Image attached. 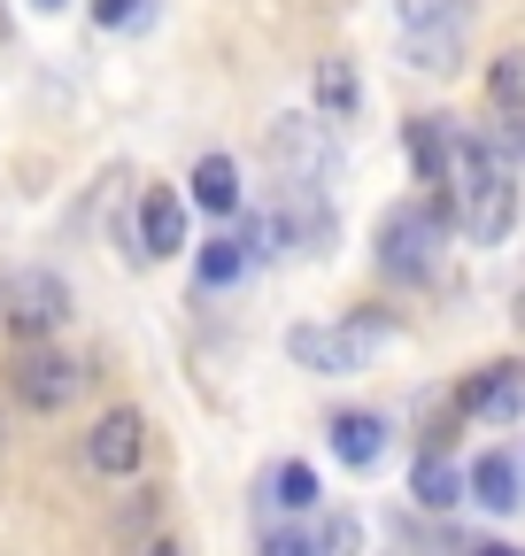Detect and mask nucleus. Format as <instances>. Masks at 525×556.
Returning <instances> with one entry per match:
<instances>
[{
	"instance_id": "nucleus-1",
	"label": "nucleus",
	"mask_w": 525,
	"mask_h": 556,
	"mask_svg": "<svg viewBox=\"0 0 525 556\" xmlns=\"http://www.w3.org/2000/svg\"><path fill=\"white\" fill-rule=\"evenodd\" d=\"M448 208H456V225H464L479 248L510 240V225H517V186H510V163L495 155V139L456 131V155H448Z\"/></svg>"
},
{
	"instance_id": "nucleus-2",
	"label": "nucleus",
	"mask_w": 525,
	"mask_h": 556,
	"mask_svg": "<svg viewBox=\"0 0 525 556\" xmlns=\"http://www.w3.org/2000/svg\"><path fill=\"white\" fill-rule=\"evenodd\" d=\"M440 240H448V208L440 201H394L379 217V270L418 287V278L440 270Z\"/></svg>"
},
{
	"instance_id": "nucleus-3",
	"label": "nucleus",
	"mask_w": 525,
	"mask_h": 556,
	"mask_svg": "<svg viewBox=\"0 0 525 556\" xmlns=\"http://www.w3.org/2000/svg\"><path fill=\"white\" fill-rule=\"evenodd\" d=\"M262 163L279 170V186H333L341 178V148L324 116H279L262 131Z\"/></svg>"
},
{
	"instance_id": "nucleus-4",
	"label": "nucleus",
	"mask_w": 525,
	"mask_h": 556,
	"mask_svg": "<svg viewBox=\"0 0 525 556\" xmlns=\"http://www.w3.org/2000/svg\"><path fill=\"white\" fill-rule=\"evenodd\" d=\"M386 340V317H348V325H294L286 332V356L317 379H348L371 364V348Z\"/></svg>"
},
{
	"instance_id": "nucleus-5",
	"label": "nucleus",
	"mask_w": 525,
	"mask_h": 556,
	"mask_svg": "<svg viewBox=\"0 0 525 556\" xmlns=\"http://www.w3.org/2000/svg\"><path fill=\"white\" fill-rule=\"evenodd\" d=\"M9 387H16L24 409L54 417V409H71V402L86 394V364H78V356H62V348H24V356L9 364Z\"/></svg>"
},
{
	"instance_id": "nucleus-6",
	"label": "nucleus",
	"mask_w": 525,
	"mask_h": 556,
	"mask_svg": "<svg viewBox=\"0 0 525 556\" xmlns=\"http://www.w3.org/2000/svg\"><path fill=\"white\" fill-rule=\"evenodd\" d=\"M0 317H9L24 340H47V332H62V317H71V287H62L54 270L24 263V270L9 278V294H0Z\"/></svg>"
},
{
	"instance_id": "nucleus-7",
	"label": "nucleus",
	"mask_w": 525,
	"mask_h": 556,
	"mask_svg": "<svg viewBox=\"0 0 525 556\" xmlns=\"http://www.w3.org/2000/svg\"><path fill=\"white\" fill-rule=\"evenodd\" d=\"M140 456H148V417L140 409H101L93 433H86V471L124 479V471H140Z\"/></svg>"
},
{
	"instance_id": "nucleus-8",
	"label": "nucleus",
	"mask_w": 525,
	"mask_h": 556,
	"mask_svg": "<svg viewBox=\"0 0 525 556\" xmlns=\"http://www.w3.org/2000/svg\"><path fill=\"white\" fill-rule=\"evenodd\" d=\"M456 402H464V417H479V426H510V417H525V364H479Z\"/></svg>"
},
{
	"instance_id": "nucleus-9",
	"label": "nucleus",
	"mask_w": 525,
	"mask_h": 556,
	"mask_svg": "<svg viewBox=\"0 0 525 556\" xmlns=\"http://www.w3.org/2000/svg\"><path fill=\"white\" fill-rule=\"evenodd\" d=\"M363 526L356 518H324V526H279V533H262L255 556H356Z\"/></svg>"
},
{
	"instance_id": "nucleus-10",
	"label": "nucleus",
	"mask_w": 525,
	"mask_h": 556,
	"mask_svg": "<svg viewBox=\"0 0 525 556\" xmlns=\"http://www.w3.org/2000/svg\"><path fill=\"white\" fill-rule=\"evenodd\" d=\"M140 255L163 263V255H185V201L170 186H148L140 201Z\"/></svg>"
},
{
	"instance_id": "nucleus-11",
	"label": "nucleus",
	"mask_w": 525,
	"mask_h": 556,
	"mask_svg": "<svg viewBox=\"0 0 525 556\" xmlns=\"http://www.w3.org/2000/svg\"><path fill=\"white\" fill-rule=\"evenodd\" d=\"M464 486H472V503H479V510H495V518H510V510L525 503V471H517L502 448H487V456L464 471Z\"/></svg>"
},
{
	"instance_id": "nucleus-12",
	"label": "nucleus",
	"mask_w": 525,
	"mask_h": 556,
	"mask_svg": "<svg viewBox=\"0 0 525 556\" xmlns=\"http://www.w3.org/2000/svg\"><path fill=\"white\" fill-rule=\"evenodd\" d=\"M271 518H309L317 510V471L302 464V456H286V464H271L262 471V495H255Z\"/></svg>"
},
{
	"instance_id": "nucleus-13",
	"label": "nucleus",
	"mask_w": 525,
	"mask_h": 556,
	"mask_svg": "<svg viewBox=\"0 0 525 556\" xmlns=\"http://www.w3.org/2000/svg\"><path fill=\"white\" fill-rule=\"evenodd\" d=\"M247 270H255V248H247V232H217V240H202V248H193V278H202L209 294L240 287Z\"/></svg>"
},
{
	"instance_id": "nucleus-14",
	"label": "nucleus",
	"mask_w": 525,
	"mask_h": 556,
	"mask_svg": "<svg viewBox=\"0 0 525 556\" xmlns=\"http://www.w3.org/2000/svg\"><path fill=\"white\" fill-rule=\"evenodd\" d=\"M324 433H333V456H341L348 471H371V464L386 456V417H371V409H341Z\"/></svg>"
},
{
	"instance_id": "nucleus-15",
	"label": "nucleus",
	"mask_w": 525,
	"mask_h": 556,
	"mask_svg": "<svg viewBox=\"0 0 525 556\" xmlns=\"http://www.w3.org/2000/svg\"><path fill=\"white\" fill-rule=\"evenodd\" d=\"M402 148H410L418 186H448V155H456V131H448V116H410Z\"/></svg>"
},
{
	"instance_id": "nucleus-16",
	"label": "nucleus",
	"mask_w": 525,
	"mask_h": 556,
	"mask_svg": "<svg viewBox=\"0 0 525 556\" xmlns=\"http://www.w3.org/2000/svg\"><path fill=\"white\" fill-rule=\"evenodd\" d=\"M185 186H193V201H202L209 217H240V201H247V193H240V163H232V155H202Z\"/></svg>"
},
{
	"instance_id": "nucleus-17",
	"label": "nucleus",
	"mask_w": 525,
	"mask_h": 556,
	"mask_svg": "<svg viewBox=\"0 0 525 556\" xmlns=\"http://www.w3.org/2000/svg\"><path fill=\"white\" fill-rule=\"evenodd\" d=\"M410 495L425 503V510H456V503H464L472 495V486H464V471H456L440 448H425L418 464H410Z\"/></svg>"
},
{
	"instance_id": "nucleus-18",
	"label": "nucleus",
	"mask_w": 525,
	"mask_h": 556,
	"mask_svg": "<svg viewBox=\"0 0 525 556\" xmlns=\"http://www.w3.org/2000/svg\"><path fill=\"white\" fill-rule=\"evenodd\" d=\"M394 24H402V39H418V31H472V0H394Z\"/></svg>"
},
{
	"instance_id": "nucleus-19",
	"label": "nucleus",
	"mask_w": 525,
	"mask_h": 556,
	"mask_svg": "<svg viewBox=\"0 0 525 556\" xmlns=\"http://www.w3.org/2000/svg\"><path fill=\"white\" fill-rule=\"evenodd\" d=\"M317 109H324V124H341V116H356L363 109V86H356V62H317Z\"/></svg>"
},
{
	"instance_id": "nucleus-20",
	"label": "nucleus",
	"mask_w": 525,
	"mask_h": 556,
	"mask_svg": "<svg viewBox=\"0 0 525 556\" xmlns=\"http://www.w3.org/2000/svg\"><path fill=\"white\" fill-rule=\"evenodd\" d=\"M402 62L425 70V78H448L464 62V31H418V39H402Z\"/></svg>"
},
{
	"instance_id": "nucleus-21",
	"label": "nucleus",
	"mask_w": 525,
	"mask_h": 556,
	"mask_svg": "<svg viewBox=\"0 0 525 556\" xmlns=\"http://www.w3.org/2000/svg\"><path fill=\"white\" fill-rule=\"evenodd\" d=\"M487 101H495L502 116H525V47H502V54L487 62Z\"/></svg>"
},
{
	"instance_id": "nucleus-22",
	"label": "nucleus",
	"mask_w": 525,
	"mask_h": 556,
	"mask_svg": "<svg viewBox=\"0 0 525 556\" xmlns=\"http://www.w3.org/2000/svg\"><path fill=\"white\" fill-rule=\"evenodd\" d=\"M148 16V0H93V24L101 31H124V24H140Z\"/></svg>"
},
{
	"instance_id": "nucleus-23",
	"label": "nucleus",
	"mask_w": 525,
	"mask_h": 556,
	"mask_svg": "<svg viewBox=\"0 0 525 556\" xmlns=\"http://www.w3.org/2000/svg\"><path fill=\"white\" fill-rule=\"evenodd\" d=\"M495 155H502V163H525V116H510V124H502V139H495Z\"/></svg>"
},
{
	"instance_id": "nucleus-24",
	"label": "nucleus",
	"mask_w": 525,
	"mask_h": 556,
	"mask_svg": "<svg viewBox=\"0 0 525 556\" xmlns=\"http://www.w3.org/2000/svg\"><path fill=\"white\" fill-rule=\"evenodd\" d=\"M140 556H185V548H178L170 533H155V541H140Z\"/></svg>"
},
{
	"instance_id": "nucleus-25",
	"label": "nucleus",
	"mask_w": 525,
	"mask_h": 556,
	"mask_svg": "<svg viewBox=\"0 0 525 556\" xmlns=\"http://www.w3.org/2000/svg\"><path fill=\"white\" fill-rule=\"evenodd\" d=\"M472 556H517V548H502V541H487V548H472Z\"/></svg>"
},
{
	"instance_id": "nucleus-26",
	"label": "nucleus",
	"mask_w": 525,
	"mask_h": 556,
	"mask_svg": "<svg viewBox=\"0 0 525 556\" xmlns=\"http://www.w3.org/2000/svg\"><path fill=\"white\" fill-rule=\"evenodd\" d=\"M31 9H39V16H54V9H71V0H31Z\"/></svg>"
},
{
	"instance_id": "nucleus-27",
	"label": "nucleus",
	"mask_w": 525,
	"mask_h": 556,
	"mask_svg": "<svg viewBox=\"0 0 525 556\" xmlns=\"http://www.w3.org/2000/svg\"><path fill=\"white\" fill-rule=\"evenodd\" d=\"M0 39H9V9H0Z\"/></svg>"
}]
</instances>
